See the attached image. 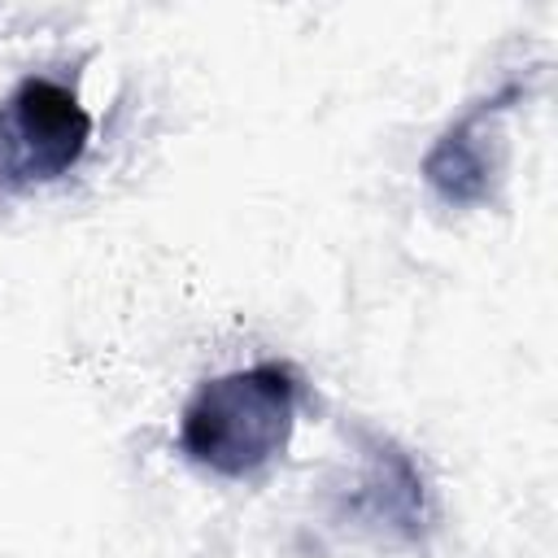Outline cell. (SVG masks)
<instances>
[{
  "instance_id": "cell-1",
  "label": "cell",
  "mask_w": 558,
  "mask_h": 558,
  "mask_svg": "<svg viewBox=\"0 0 558 558\" xmlns=\"http://www.w3.org/2000/svg\"><path fill=\"white\" fill-rule=\"evenodd\" d=\"M296 423V379L262 362L196 388L179 423V449L214 475H253L270 466Z\"/></svg>"
},
{
  "instance_id": "cell-2",
  "label": "cell",
  "mask_w": 558,
  "mask_h": 558,
  "mask_svg": "<svg viewBox=\"0 0 558 558\" xmlns=\"http://www.w3.org/2000/svg\"><path fill=\"white\" fill-rule=\"evenodd\" d=\"M92 140V118L78 96L44 74H31L0 105V187L22 192L52 183L78 166Z\"/></svg>"
}]
</instances>
